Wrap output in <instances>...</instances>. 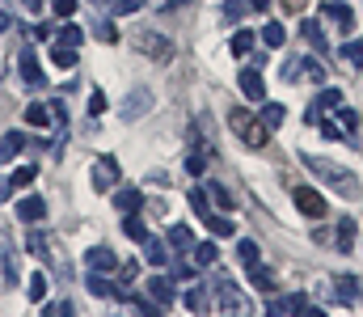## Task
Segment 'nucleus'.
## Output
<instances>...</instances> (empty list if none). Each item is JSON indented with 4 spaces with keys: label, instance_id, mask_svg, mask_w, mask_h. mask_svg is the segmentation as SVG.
<instances>
[{
    "label": "nucleus",
    "instance_id": "aec40b11",
    "mask_svg": "<svg viewBox=\"0 0 363 317\" xmlns=\"http://www.w3.org/2000/svg\"><path fill=\"white\" fill-rule=\"evenodd\" d=\"M355 233H359L355 216H342V220H338V233H334V241H338V250H342V254H351V245H355Z\"/></svg>",
    "mask_w": 363,
    "mask_h": 317
},
{
    "label": "nucleus",
    "instance_id": "8fccbe9b",
    "mask_svg": "<svg viewBox=\"0 0 363 317\" xmlns=\"http://www.w3.org/2000/svg\"><path fill=\"white\" fill-rule=\"evenodd\" d=\"M140 4H144V0H110L114 13H140Z\"/></svg>",
    "mask_w": 363,
    "mask_h": 317
},
{
    "label": "nucleus",
    "instance_id": "423d86ee",
    "mask_svg": "<svg viewBox=\"0 0 363 317\" xmlns=\"http://www.w3.org/2000/svg\"><path fill=\"white\" fill-rule=\"evenodd\" d=\"M216 305L228 309V313H241V309H245V296L237 292V284H233L224 271H216Z\"/></svg>",
    "mask_w": 363,
    "mask_h": 317
},
{
    "label": "nucleus",
    "instance_id": "bb28decb",
    "mask_svg": "<svg viewBox=\"0 0 363 317\" xmlns=\"http://www.w3.org/2000/svg\"><path fill=\"white\" fill-rule=\"evenodd\" d=\"M254 43H258V38H254V30H237V34H233V43H228V51H233L237 60H245Z\"/></svg>",
    "mask_w": 363,
    "mask_h": 317
},
{
    "label": "nucleus",
    "instance_id": "a19ab883",
    "mask_svg": "<svg viewBox=\"0 0 363 317\" xmlns=\"http://www.w3.org/2000/svg\"><path fill=\"white\" fill-rule=\"evenodd\" d=\"M338 127H342L347 135H355V131H359V114L347 110V106H338Z\"/></svg>",
    "mask_w": 363,
    "mask_h": 317
},
{
    "label": "nucleus",
    "instance_id": "a18cd8bd",
    "mask_svg": "<svg viewBox=\"0 0 363 317\" xmlns=\"http://www.w3.org/2000/svg\"><path fill=\"white\" fill-rule=\"evenodd\" d=\"M60 43L81 47V43H85V30H81V26H64V30H60Z\"/></svg>",
    "mask_w": 363,
    "mask_h": 317
},
{
    "label": "nucleus",
    "instance_id": "3c124183",
    "mask_svg": "<svg viewBox=\"0 0 363 317\" xmlns=\"http://www.w3.org/2000/svg\"><path fill=\"white\" fill-rule=\"evenodd\" d=\"M89 114H106V94H101V89L89 94Z\"/></svg>",
    "mask_w": 363,
    "mask_h": 317
},
{
    "label": "nucleus",
    "instance_id": "20e7f679",
    "mask_svg": "<svg viewBox=\"0 0 363 317\" xmlns=\"http://www.w3.org/2000/svg\"><path fill=\"white\" fill-rule=\"evenodd\" d=\"M118 178H123V169H118V161H114V157H97V161H93L89 182H93V191H97V195H110Z\"/></svg>",
    "mask_w": 363,
    "mask_h": 317
},
{
    "label": "nucleus",
    "instance_id": "2eb2a0df",
    "mask_svg": "<svg viewBox=\"0 0 363 317\" xmlns=\"http://www.w3.org/2000/svg\"><path fill=\"white\" fill-rule=\"evenodd\" d=\"M321 13H325V17H330V21H334V26H342V30H347V34H355V13H351V9H347V4H342V0H330V4H325V9H321Z\"/></svg>",
    "mask_w": 363,
    "mask_h": 317
},
{
    "label": "nucleus",
    "instance_id": "864d4df0",
    "mask_svg": "<svg viewBox=\"0 0 363 317\" xmlns=\"http://www.w3.org/2000/svg\"><path fill=\"white\" fill-rule=\"evenodd\" d=\"M304 72H308V77H313V81H325V68H321V64H317V60H304Z\"/></svg>",
    "mask_w": 363,
    "mask_h": 317
},
{
    "label": "nucleus",
    "instance_id": "ddd939ff",
    "mask_svg": "<svg viewBox=\"0 0 363 317\" xmlns=\"http://www.w3.org/2000/svg\"><path fill=\"white\" fill-rule=\"evenodd\" d=\"M148 296H152L161 309H174V296H178V292H174V279H165V275H152V279H148Z\"/></svg>",
    "mask_w": 363,
    "mask_h": 317
},
{
    "label": "nucleus",
    "instance_id": "6e6d98bb",
    "mask_svg": "<svg viewBox=\"0 0 363 317\" xmlns=\"http://www.w3.org/2000/svg\"><path fill=\"white\" fill-rule=\"evenodd\" d=\"M118 275H123V284H131V279H135V262H123Z\"/></svg>",
    "mask_w": 363,
    "mask_h": 317
},
{
    "label": "nucleus",
    "instance_id": "bf43d9fd",
    "mask_svg": "<svg viewBox=\"0 0 363 317\" xmlns=\"http://www.w3.org/2000/svg\"><path fill=\"white\" fill-rule=\"evenodd\" d=\"M250 4H254L258 13H267V9H271V0H250Z\"/></svg>",
    "mask_w": 363,
    "mask_h": 317
},
{
    "label": "nucleus",
    "instance_id": "72a5a7b5",
    "mask_svg": "<svg viewBox=\"0 0 363 317\" xmlns=\"http://www.w3.org/2000/svg\"><path fill=\"white\" fill-rule=\"evenodd\" d=\"M186 309H190V313H207V309H211L207 288H190V292H186Z\"/></svg>",
    "mask_w": 363,
    "mask_h": 317
},
{
    "label": "nucleus",
    "instance_id": "4be33fe9",
    "mask_svg": "<svg viewBox=\"0 0 363 317\" xmlns=\"http://www.w3.org/2000/svg\"><path fill=\"white\" fill-rule=\"evenodd\" d=\"M26 123H30V127H51V123H55V110L47 102H30L26 106Z\"/></svg>",
    "mask_w": 363,
    "mask_h": 317
},
{
    "label": "nucleus",
    "instance_id": "6e6552de",
    "mask_svg": "<svg viewBox=\"0 0 363 317\" xmlns=\"http://www.w3.org/2000/svg\"><path fill=\"white\" fill-rule=\"evenodd\" d=\"M148 110H152V94L140 85V89H131V94L123 98V106H118V118H123V123H135V118H144Z\"/></svg>",
    "mask_w": 363,
    "mask_h": 317
},
{
    "label": "nucleus",
    "instance_id": "5fc2aeb1",
    "mask_svg": "<svg viewBox=\"0 0 363 317\" xmlns=\"http://www.w3.org/2000/svg\"><path fill=\"white\" fill-rule=\"evenodd\" d=\"M55 13H60V17H72V13H77V0H55Z\"/></svg>",
    "mask_w": 363,
    "mask_h": 317
},
{
    "label": "nucleus",
    "instance_id": "c85d7f7f",
    "mask_svg": "<svg viewBox=\"0 0 363 317\" xmlns=\"http://www.w3.org/2000/svg\"><path fill=\"white\" fill-rule=\"evenodd\" d=\"M245 17V0H220V21L224 26H237Z\"/></svg>",
    "mask_w": 363,
    "mask_h": 317
},
{
    "label": "nucleus",
    "instance_id": "49530a36",
    "mask_svg": "<svg viewBox=\"0 0 363 317\" xmlns=\"http://www.w3.org/2000/svg\"><path fill=\"white\" fill-rule=\"evenodd\" d=\"M207 195H211V199H216L220 208H233V195H228V191H224L220 182H207Z\"/></svg>",
    "mask_w": 363,
    "mask_h": 317
},
{
    "label": "nucleus",
    "instance_id": "9d476101",
    "mask_svg": "<svg viewBox=\"0 0 363 317\" xmlns=\"http://www.w3.org/2000/svg\"><path fill=\"white\" fill-rule=\"evenodd\" d=\"M0 271H4V284H17V250L4 224H0Z\"/></svg>",
    "mask_w": 363,
    "mask_h": 317
},
{
    "label": "nucleus",
    "instance_id": "f257e3e1",
    "mask_svg": "<svg viewBox=\"0 0 363 317\" xmlns=\"http://www.w3.org/2000/svg\"><path fill=\"white\" fill-rule=\"evenodd\" d=\"M300 161H304V169H308L317 182H325L334 195H342V199H355V195H359V178H355L351 169H342V165H334V161H325V157H313V152H300Z\"/></svg>",
    "mask_w": 363,
    "mask_h": 317
},
{
    "label": "nucleus",
    "instance_id": "b1692460",
    "mask_svg": "<svg viewBox=\"0 0 363 317\" xmlns=\"http://www.w3.org/2000/svg\"><path fill=\"white\" fill-rule=\"evenodd\" d=\"M250 284H254L258 292H267V296L279 288V284H274V271H271V267H262V262H258V267H250Z\"/></svg>",
    "mask_w": 363,
    "mask_h": 317
},
{
    "label": "nucleus",
    "instance_id": "6ab92c4d",
    "mask_svg": "<svg viewBox=\"0 0 363 317\" xmlns=\"http://www.w3.org/2000/svg\"><path fill=\"white\" fill-rule=\"evenodd\" d=\"M144 258H148L152 267H165V262L174 258V250H169V241H157V237H144Z\"/></svg>",
    "mask_w": 363,
    "mask_h": 317
},
{
    "label": "nucleus",
    "instance_id": "473e14b6",
    "mask_svg": "<svg viewBox=\"0 0 363 317\" xmlns=\"http://www.w3.org/2000/svg\"><path fill=\"white\" fill-rule=\"evenodd\" d=\"M26 250H30V254H38V258L47 254V233H43L38 224H30V233H26Z\"/></svg>",
    "mask_w": 363,
    "mask_h": 317
},
{
    "label": "nucleus",
    "instance_id": "de8ad7c7",
    "mask_svg": "<svg viewBox=\"0 0 363 317\" xmlns=\"http://www.w3.org/2000/svg\"><path fill=\"white\" fill-rule=\"evenodd\" d=\"M300 72H304V60H296V55H291V60L283 64V81H300Z\"/></svg>",
    "mask_w": 363,
    "mask_h": 317
},
{
    "label": "nucleus",
    "instance_id": "09e8293b",
    "mask_svg": "<svg viewBox=\"0 0 363 317\" xmlns=\"http://www.w3.org/2000/svg\"><path fill=\"white\" fill-rule=\"evenodd\" d=\"M317 127H321V135H330V140H338V135H347V131H342V127H334V123H330L325 114L317 118Z\"/></svg>",
    "mask_w": 363,
    "mask_h": 317
},
{
    "label": "nucleus",
    "instance_id": "e2e57ef3",
    "mask_svg": "<svg viewBox=\"0 0 363 317\" xmlns=\"http://www.w3.org/2000/svg\"><path fill=\"white\" fill-rule=\"evenodd\" d=\"M291 4H300V0H291Z\"/></svg>",
    "mask_w": 363,
    "mask_h": 317
},
{
    "label": "nucleus",
    "instance_id": "1a4fd4ad",
    "mask_svg": "<svg viewBox=\"0 0 363 317\" xmlns=\"http://www.w3.org/2000/svg\"><path fill=\"white\" fill-rule=\"evenodd\" d=\"M342 106V89H334V85H325L317 98H313V106H308V114H304V123L308 127H317V118L325 114V110H338Z\"/></svg>",
    "mask_w": 363,
    "mask_h": 317
},
{
    "label": "nucleus",
    "instance_id": "5701e85b",
    "mask_svg": "<svg viewBox=\"0 0 363 317\" xmlns=\"http://www.w3.org/2000/svg\"><path fill=\"white\" fill-rule=\"evenodd\" d=\"M237 258H241V267L250 271V267H258V262H262V245H258V241H250V237H241V241H237Z\"/></svg>",
    "mask_w": 363,
    "mask_h": 317
},
{
    "label": "nucleus",
    "instance_id": "39448f33",
    "mask_svg": "<svg viewBox=\"0 0 363 317\" xmlns=\"http://www.w3.org/2000/svg\"><path fill=\"white\" fill-rule=\"evenodd\" d=\"M17 68H21V85H26V89H34V94H38V89L47 85V72L38 68L34 47H21V51H17Z\"/></svg>",
    "mask_w": 363,
    "mask_h": 317
},
{
    "label": "nucleus",
    "instance_id": "cd10ccee",
    "mask_svg": "<svg viewBox=\"0 0 363 317\" xmlns=\"http://www.w3.org/2000/svg\"><path fill=\"white\" fill-rule=\"evenodd\" d=\"M51 64H55V68H72V64H77V47H68V43L55 38V47H51Z\"/></svg>",
    "mask_w": 363,
    "mask_h": 317
},
{
    "label": "nucleus",
    "instance_id": "0eeeda50",
    "mask_svg": "<svg viewBox=\"0 0 363 317\" xmlns=\"http://www.w3.org/2000/svg\"><path fill=\"white\" fill-rule=\"evenodd\" d=\"M291 204L300 208V216H308V220H321L325 216V195L313 191V187H296L291 191Z\"/></svg>",
    "mask_w": 363,
    "mask_h": 317
},
{
    "label": "nucleus",
    "instance_id": "dca6fc26",
    "mask_svg": "<svg viewBox=\"0 0 363 317\" xmlns=\"http://www.w3.org/2000/svg\"><path fill=\"white\" fill-rule=\"evenodd\" d=\"M267 309H271V317H283V313H308V301H304L300 292H296V296H274Z\"/></svg>",
    "mask_w": 363,
    "mask_h": 317
},
{
    "label": "nucleus",
    "instance_id": "f704fd0d",
    "mask_svg": "<svg viewBox=\"0 0 363 317\" xmlns=\"http://www.w3.org/2000/svg\"><path fill=\"white\" fill-rule=\"evenodd\" d=\"M262 43H267V47H283V43H287L283 21H267V26H262Z\"/></svg>",
    "mask_w": 363,
    "mask_h": 317
},
{
    "label": "nucleus",
    "instance_id": "a211bd4d",
    "mask_svg": "<svg viewBox=\"0 0 363 317\" xmlns=\"http://www.w3.org/2000/svg\"><path fill=\"white\" fill-rule=\"evenodd\" d=\"M114 208L123 211V216H131V211L144 208V195H140L135 187H118V191H114Z\"/></svg>",
    "mask_w": 363,
    "mask_h": 317
},
{
    "label": "nucleus",
    "instance_id": "4d7b16f0",
    "mask_svg": "<svg viewBox=\"0 0 363 317\" xmlns=\"http://www.w3.org/2000/svg\"><path fill=\"white\" fill-rule=\"evenodd\" d=\"M9 195H13V182H9V178H0V204H4Z\"/></svg>",
    "mask_w": 363,
    "mask_h": 317
},
{
    "label": "nucleus",
    "instance_id": "7ed1b4c3",
    "mask_svg": "<svg viewBox=\"0 0 363 317\" xmlns=\"http://www.w3.org/2000/svg\"><path fill=\"white\" fill-rule=\"evenodd\" d=\"M135 51L157 60V64H169L174 60V38H165L161 30H135Z\"/></svg>",
    "mask_w": 363,
    "mask_h": 317
},
{
    "label": "nucleus",
    "instance_id": "2f4dec72",
    "mask_svg": "<svg viewBox=\"0 0 363 317\" xmlns=\"http://www.w3.org/2000/svg\"><path fill=\"white\" fill-rule=\"evenodd\" d=\"M342 60H347V64H351L355 72H359V68H363V43H359V38H355V34H351V38L342 43Z\"/></svg>",
    "mask_w": 363,
    "mask_h": 317
},
{
    "label": "nucleus",
    "instance_id": "13d9d810",
    "mask_svg": "<svg viewBox=\"0 0 363 317\" xmlns=\"http://www.w3.org/2000/svg\"><path fill=\"white\" fill-rule=\"evenodd\" d=\"M9 26H13V17H9V13H4V9H0V34H4V30H9Z\"/></svg>",
    "mask_w": 363,
    "mask_h": 317
},
{
    "label": "nucleus",
    "instance_id": "37998d69",
    "mask_svg": "<svg viewBox=\"0 0 363 317\" xmlns=\"http://www.w3.org/2000/svg\"><path fill=\"white\" fill-rule=\"evenodd\" d=\"M47 288H51V279L38 271V275H30V288H26V292H30V301H43V296H47Z\"/></svg>",
    "mask_w": 363,
    "mask_h": 317
},
{
    "label": "nucleus",
    "instance_id": "4468645a",
    "mask_svg": "<svg viewBox=\"0 0 363 317\" xmlns=\"http://www.w3.org/2000/svg\"><path fill=\"white\" fill-rule=\"evenodd\" d=\"M359 279H355V275H338V279H334V301H338V305H359Z\"/></svg>",
    "mask_w": 363,
    "mask_h": 317
},
{
    "label": "nucleus",
    "instance_id": "c9c22d12",
    "mask_svg": "<svg viewBox=\"0 0 363 317\" xmlns=\"http://www.w3.org/2000/svg\"><path fill=\"white\" fill-rule=\"evenodd\" d=\"M300 30H304V38H308V43H313L317 51H325V34H321V21H313V17H304V26H300Z\"/></svg>",
    "mask_w": 363,
    "mask_h": 317
},
{
    "label": "nucleus",
    "instance_id": "58836bf2",
    "mask_svg": "<svg viewBox=\"0 0 363 317\" xmlns=\"http://www.w3.org/2000/svg\"><path fill=\"white\" fill-rule=\"evenodd\" d=\"M283 114H287V110H283L279 102H267V106H262V123H267L271 131H274V127H283Z\"/></svg>",
    "mask_w": 363,
    "mask_h": 317
},
{
    "label": "nucleus",
    "instance_id": "c03bdc74",
    "mask_svg": "<svg viewBox=\"0 0 363 317\" xmlns=\"http://www.w3.org/2000/svg\"><path fill=\"white\" fill-rule=\"evenodd\" d=\"M97 38H101V43H118V26H114L110 17H101V21H97Z\"/></svg>",
    "mask_w": 363,
    "mask_h": 317
},
{
    "label": "nucleus",
    "instance_id": "f3484780",
    "mask_svg": "<svg viewBox=\"0 0 363 317\" xmlns=\"http://www.w3.org/2000/svg\"><path fill=\"white\" fill-rule=\"evenodd\" d=\"M17 216H21L26 224H38V220L47 216V199H43V195H26V199L17 204Z\"/></svg>",
    "mask_w": 363,
    "mask_h": 317
},
{
    "label": "nucleus",
    "instance_id": "79ce46f5",
    "mask_svg": "<svg viewBox=\"0 0 363 317\" xmlns=\"http://www.w3.org/2000/svg\"><path fill=\"white\" fill-rule=\"evenodd\" d=\"M34 178H38V169H34V165H21V169H13V178H9V182H13L17 191H26Z\"/></svg>",
    "mask_w": 363,
    "mask_h": 317
},
{
    "label": "nucleus",
    "instance_id": "9b49d317",
    "mask_svg": "<svg viewBox=\"0 0 363 317\" xmlns=\"http://www.w3.org/2000/svg\"><path fill=\"white\" fill-rule=\"evenodd\" d=\"M237 89H241L250 102H267V81L258 77V68H245V72L237 77Z\"/></svg>",
    "mask_w": 363,
    "mask_h": 317
},
{
    "label": "nucleus",
    "instance_id": "f8f14e48",
    "mask_svg": "<svg viewBox=\"0 0 363 317\" xmlns=\"http://www.w3.org/2000/svg\"><path fill=\"white\" fill-rule=\"evenodd\" d=\"M85 262H89V271H106V275H114V271H118V254H114V250H106V245H93L89 254H85Z\"/></svg>",
    "mask_w": 363,
    "mask_h": 317
},
{
    "label": "nucleus",
    "instance_id": "ea45409f",
    "mask_svg": "<svg viewBox=\"0 0 363 317\" xmlns=\"http://www.w3.org/2000/svg\"><path fill=\"white\" fill-rule=\"evenodd\" d=\"M190 208H194V216H199V220H207V216H211V204H207V191H199V187H194V191H190Z\"/></svg>",
    "mask_w": 363,
    "mask_h": 317
},
{
    "label": "nucleus",
    "instance_id": "e433bc0d",
    "mask_svg": "<svg viewBox=\"0 0 363 317\" xmlns=\"http://www.w3.org/2000/svg\"><path fill=\"white\" fill-rule=\"evenodd\" d=\"M123 233H127V237H131V241H140V245H144V237H148V228H144V220H140V216H135V211H131V216H127V220H123Z\"/></svg>",
    "mask_w": 363,
    "mask_h": 317
},
{
    "label": "nucleus",
    "instance_id": "4c0bfd02",
    "mask_svg": "<svg viewBox=\"0 0 363 317\" xmlns=\"http://www.w3.org/2000/svg\"><path fill=\"white\" fill-rule=\"evenodd\" d=\"M186 174H190V178H203V174H207V152L194 148V152L186 157Z\"/></svg>",
    "mask_w": 363,
    "mask_h": 317
},
{
    "label": "nucleus",
    "instance_id": "c756f323",
    "mask_svg": "<svg viewBox=\"0 0 363 317\" xmlns=\"http://www.w3.org/2000/svg\"><path fill=\"white\" fill-rule=\"evenodd\" d=\"M203 224L211 228V237H233V233H237V224H233L228 216H216V211H211V216H207Z\"/></svg>",
    "mask_w": 363,
    "mask_h": 317
},
{
    "label": "nucleus",
    "instance_id": "f03ea898",
    "mask_svg": "<svg viewBox=\"0 0 363 317\" xmlns=\"http://www.w3.org/2000/svg\"><path fill=\"white\" fill-rule=\"evenodd\" d=\"M228 127L237 131V140L245 144V148H267V140H271V127L262 123V114H250V110H228Z\"/></svg>",
    "mask_w": 363,
    "mask_h": 317
},
{
    "label": "nucleus",
    "instance_id": "412c9836",
    "mask_svg": "<svg viewBox=\"0 0 363 317\" xmlns=\"http://www.w3.org/2000/svg\"><path fill=\"white\" fill-rule=\"evenodd\" d=\"M17 152H26V131H4L0 135V161H13Z\"/></svg>",
    "mask_w": 363,
    "mask_h": 317
},
{
    "label": "nucleus",
    "instance_id": "603ef678",
    "mask_svg": "<svg viewBox=\"0 0 363 317\" xmlns=\"http://www.w3.org/2000/svg\"><path fill=\"white\" fill-rule=\"evenodd\" d=\"M174 275H178V284H190V279H194V267H186V262H174Z\"/></svg>",
    "mask_w": 363,
    "mask_h": 317
},
{
    "label": "nucleus",
    "instance_id": "052dcab7",
    "mask_svg": "<svg viewBox=\"0 0 363 317\" xmlns=\"http://www.w3.org/2000/svg\"><path fill=\"white\" fill-rule=\"evenodd\" d=\"M21 4H26L30 13H38V9H43V0H21Z\"/></svg>",
    "mask_w": 363,
    "mask_h": 317
},
{
    "label": "nucleus",
    "instance_id": "680f3d73",
    "mask_svg": "<svg viewBox=\"0 0 363 317\" xmlns=\"http://www.w3.org/2000/svg\"><path fill=\"white\" fill-rule=\"evenodd\" d=\"M178 4H186V0H165V9H169V13H174V9H178Z\"/></svg>",
    "mask_w": 363,
    "mask_h": 317
},
{
    "label": "nucleus",
    "instance_id": "a878e982",
    "mask_svg": "<svg viewBox=\"0 0 363 317\" xmlns=\"http://www.w3.org/2000/svg\"><path fill=\"white\" fill-rule=\"evenodd\" d=\"M85 284H89L93 296H114V292H118V288L106 279V271H89V275H85Z\"/></svg>",
    "mask_w": 363,
    "mask_h": 317
},
{
    "label": "nucleus",
    "instance_id": "7c9ffc66",
    "mask_svg": "<svg viewBox=\"0 0 363 317\" xmlns=\"http://www.w3.org/2000/svg\"><path fill=\"white\" fill-rule=\"evenodd\" d=\"M190 254H194V267H211V262H216V237H211V241H194Z\"/></svg>",
    "mask_w": 363,
    "mask_h": 317
},
{
    "label": "nucleus",
    "instance_id": "393cba45",
    "mask_svg": "<svg viewBox=\"0 0 363 317\" xmlns=\"http://www.w3.org/2000/svg\"><path fill=\"white\" fill-rule=\"evenodd\" d=\"M165 241H169V250H182V254H186V250H194V233H190V224H174Z\"/></svg>",
    "mask_w": 363,
    "mask_h": 317
}]
</instances>
